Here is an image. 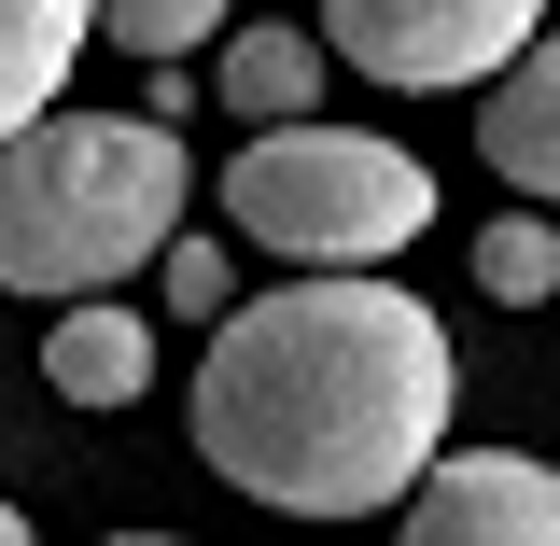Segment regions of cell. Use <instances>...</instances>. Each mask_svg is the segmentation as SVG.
Listing matches in <instances>:
<instances>
[{"mask_svg":"<svg viewBox=\"0 0 560 546\" xmlns=\"http://www.w3.org/2000/svg\"><path fill=\"white\" fill-rule=\"evenodd\" d=\"M448 323L378 267L280 280L210 323L197 364V449L224 490L294 504V519H378L393 490L448 449Z\"/></svg>","mask_w":560,"mask_h":546,"instance_id":"cell-1","label":"cell"},{"mask_svg":"<svg viewBox=\"0 0 560 546\" xmlns=\"http://www.w3.org/2000/svg\"><path fill=\"white\" fill-rule=\"evenodd\" d=\"M197 197L168 113H28L0 140V294H113Z\"/></svg>","mask_w":560,"mask_h":546,"instance_id":"cell-2","label":"cell"},{"mask_svg":"<svg viewBox=\"0 0 560 546\" xmlns=\"http://www.w3.org/2000/svg\"><path fill=\"white\" fill-rule=\"evenodd\" d=\"M224 224L267 239L280 267H393L420 224H434V169L393 154V140H364V127L280 113V127H253V154L224 169Z\"/></svg>","mask_w":560,"mask_h":546,"instance_id":"cell-3","label":"cell"},{"mask_svg":"<svg viewBox=\"0 0 560 546\" xmlns=\"http://www.w3.org/2000/svg\"><path fill=\"white\" fill-rule=\"evenodd\" d=\"M533 28H547V0H323V43H337L364 84H393V98L490 84Z\"/></svg>","mask_w":560,"mask_h":546,"instance_id":"cell-4","label":"cell"},{"mask_svg":"<svg viewBox=\"0 0 560 546\" xmlns=\"http://www.w3.org/2000/svg\"><path fill=\"white\" fill-rule=\"evenodd\" d=\"M407 546H560V463H533V449H434L407 477Z\"/></svg>","mask_w":560,"mask_h":546,"instance_id":"cell-5","label":"cell"},{"mask_svg":"<svg viewBox=\"0 0 560 546\" xmlns=\"http://www.w3.org/2000/svg\"><path fill=\"white\" fill-rule=\"evenodd\" d=\"M477 140H490V169H504L518 197H560V28H533L518 57L490 70V113H477Z\"/></svg>","mask_w":560,"mask_h":546,"instance_id":"cell-6","label":"cell"},{"mask_svg":"<svg viewBox=\"0 0 560 546\" xmlns=\"http://www.w3.org/2000/svg\"><path fill=\"white\" fill-rule=\"evenodd\" d=\"M43 379H57L70 407H140V393H154V323H140V309H98V294H70L57 323H43Z\"/></svg>","mask_w":560,"mask_h":546,"instance_id":"cell-7","label":"cell"},{"mask_svg":"<svg viewBox=\"0 0 560 546\" xmlns=\"http://www.w3.org/2000/svg\"><path fill=\"white\" fill-rule=\"evenodd\" d=\"M84 28H98V0H0V140L28 127V113H57Z\"/></svg>","mask_w":560,"mask_h":546,"instance_id":"cell-8","label":"cell"},{"mask_svg":"<svg viewBox=\"0 0 560 546\" xmlns=\"http://www.w3.org/2000/svg\"><path fill=\"white\" fill-rule=\"evenodd\" d=\"M210 98H224V113H253V127H280V113H308V98H323V43H308V28H238Z\"/></svg>","mask_w":560,"mask_h":546,"instance_id":"cell-9","label":"cell"},{"mask_svg":"<svg viewBox=\"0 0 560 546\" xmlns=\"http://www.w3.org/2000/svg\"><path fill=\"white\" fill-rule=\"evenodd\" d=\"M224 14L238 0H98V43H127L140 70H168V57H197V43H224Z\"/></svg>","mask_w":560,"mask_h":546,"instance_id":"cell-10","label":"cell"},{"mask_svg":"<svg viewBox=\"0 0 560 546\" xmlns=\"http://www.w3.org/2000/svg\"><path fill=\"white\" fill-rule=\"evenodd\" d=\"M477 294L547 309V294H560V224H533V210H518V224H490V239H477Z\"/></svg>","mask_w":560,"mask_h":546,"instance_id":"cell-11","label":"cell"},{"mask_svg":"<svg viewBox=\"0 0 560 546\" xmlns=\"http://www.w3.org/2000/svg\"><path fill=\"white\" fill-rule=\"evenodd\" d=\"M168 309H238V267H224V239H183V224H168Z\"/></svg>","mask_w":560,"mask_h":546,"instance_id":"cell-12","label":"cell"},{"mask_svg":"<svg viewBox=\"0 0 560 546\" xmlns=\"http://www.w3.org/2000/svg\"><path fill=\"white\" fill-rule=\"evenodd\" d=\"M0 546H28V519H14V504H0Z\"/></svg>","mask_w":560,"mask_h":546,"instance_id":"cell-13","label":"cell"},{"mask_svg":"<svg viewBox=\"0 0 560 546\" xmlns=\"http://www.w3.org/2000/svg\"><path fill=\"white\" fill-rule=\"evenodd\" d=\"M113 546H168V533H113Z\"/></svg>","mask_w":560,"mask_h":546,"instance_id":"cell-14","label":"cell"}]
</instances>
